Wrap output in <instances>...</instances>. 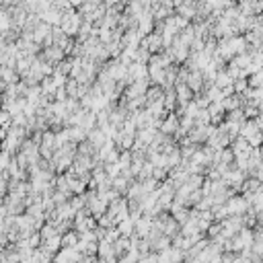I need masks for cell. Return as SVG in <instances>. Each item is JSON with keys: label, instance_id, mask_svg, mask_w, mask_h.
Here are the masks:
<instances>
[{"label": "cell", "instance_id": "17", "mask_svg": "<svg viewBox=\"0 0 263 263\" xmlns=\"http://www.w3.org/2000/svg\"><path fill=\"white\" fill-rule=\"evenodd\" d=\"M249 86H263V68H259V70H255L253 74H249Z\"/></svg>", "mask_w": 263, "mask_h": 263}, {"label": "cell", "instance_id": "9", "mask_svg": "<svg viewBox=\"0 0 263 263\" xmlns=\"http://www.w3.org/2000/svg\"><path fill=\"white\" fill-rule=\"evenodd\" d=\"M113 249H115V255H117V259L124 255L126 251H130L132 249V239L130 237H126V235H119L117 237V241L113 243Z\"/></svg>", "mask_w": 263, "mask_h": 263}, {"label": "cell", "instance_id": "21", "mask_svg": "<svg viewBox=\"0 0 263 263\" xmlns=\"http://www.w3.org/2000/svg\"><path fill=\"white\" fill-rule=\"evenodd\" d=\"M56 70H58V72H62V74H66V76H68V74H70V70H72V60H62V62H60V66H58Z\"/></svg>", "mask_w": 263, "mask_h": 263}, {"label": "cell", "instance_id": "11", "mask_svg": "<svg viewBox=\"0 0 263 263\" xmlns=\"http://www.w3.org/2000/svg\"><path fill=\"white\" fill-rule=\"evenodd\" d=\"M179 128V117L177 115H169L165 121H161V132L163 134H173V132H177Z\"/></svg>", "mask_w": 263, "mask_h": 263}, {"label": "cell", "instance_id": "3", "mask_svg": "<svg viewBox=\"0 0 263 263\" xmlns=\"http://www.w3.org/2000/svg\"><path fill=\"white\" fill-rule=\"evenodd\" d=\"M224 206H226V210H229V214H245L247 212V208L251 206L249 202H247V198H239V196H231L229 200L224 202Z\"/></svg>", "mask_w": 263, "mask_h": 263}, {"label": "cell", "instance_id": "15", "mask_svg": "<svg viewBox=\"0 0 263 263\" xmlns=\"http://www.w3.org/2000/svg\"><path fill=\"white\" fill-rule=\"evenodd\" d=\"M66 130H68L70 140H72V142H76V144H80L82 140L86 138V130L80 128V126H70V128H66Z\"/></svg>", "mask_w": 263, "mask_h": 263}, {"label": "cell", "instance_id": "14", "mask_svg": "<svg viewBox=\"0 0 263 263\" xmlns=\"http://www.w3.org/2000/svg\"><path fill=\"white\" fill-rule=\"evenodd\" d=\"M111 187L113 189H117L119 194H128V189H130V179L128 177H124V175H117V177H113L111 179Z\"/></svg>", "mask_w": 263, "mask_h": 263}, {"label": "cell", "instance_id": "12", "mask_svg": "<svg viewBox=\"0 0 263 263\" xmlns=\"http://www.w3.org/2000/svg\"><path fill=\"white\" fill-rule=\"evenodd\" d=\"M0 78L4 80V84H12L19 78V72H16L12 66H0Z\"/></svg>", "mask_w": 263, "mask_h": 263}, {"label": "cell", "instance_id": "16", "mask_svg": "<svg viewBox=\"0 0 263 263\" xmlns=\"http://www.w3.org/2000/svg\"><path fill=\"white\" fill-rule=\"evenodd\" d=\"M117 229H119V233L121 235H126V237H132L134 235V220L128 216V218H124L121 222H117Z\"/></svg>", "mask_w": 263, "mask_h": 263}, {"label": "cell", "instance_id": "2", "mask_svg": "<svg viewBox=\"0 0 263 263\" xmlns=\"http://www.w3.org/2000/svg\"><path fill=\"white\" fill-rule=\"evenodd\" d=\"M142 47H146L150 54H159V51L165 49V41H163V35L159 33H148V37L144 35L142 37Z\"/></svg>", "mask_w": 263, "mask_h": 263}, {"label": "cell", "instance_id": "20", "mask_svg": "<svg viewBox=\"0 0 263 263\" xmlns=\"http://www.w3.org/2000/svg\"><path fill=\"white\" fill-rule=\"evenodd\" d=\"M10 25V14L4 12V10H0V31H6Z\"/></svg>", "mask_w": 263, "mask_h": 263}, {"label": "cell", "instance_id": "24", "mask_svg": "<svg viewBox=\"0 0 263 263\" xmlns=\"http://www.w3.org/2000/svg\"><path fill=\"white\" fill-rule=\"evenodd\" d=\"M259 150H261V159H263V144H261V146H259Z\"/></svg>", "mask_w": 263, "mask_h": 263}, {"label": "cell", "instance_id": "19", "mask_svg": "<svg viewBox=\"0 0 263 263\" xmlns=\"http://www.w3.org/2000/svg\"><path fill=\"white\" fill-rule=\"evenodd\" d=\"M78 243V233H66L62 237V247H76Z\"/></svg>", "mask_w": 263, "mask_h": 263}, {"label": "cell", "instance_id": "23", "mask_svg": "<svg viewBox=\"0 0 263 263\" xmlns=\"http://www.w3.org/2000/svg\"><path fill=\"white\" fill-rule=\"evenodd\" d=\"M2 89H4V80H2V78H0V91H2Z\"/></svg>", "mask_w": 263, "mask_h": 263}, {"label": "cell", "instance_id": "6", "mask_svg": "<svg viewBox=\"0 0 263 263\" xmlns=\"http://www.w3.org/2000/svg\"><path fill=\"white\" fill-rule=\"evenodd\" d=\"M64 56H66V51H64L60 45H56V43L47 45V47H45V51H43V58H45L47 62H62V60H64Z\"/></svg>", "mask_w": 263, "mask_h": 263}, {"label": "cell", "instance_id": "7", "mask_svg": "<svg viewBox=\"0 0 263 263\" xmlns=\"http://www.w3.org/2000/svg\"><path fill=\"white\" fill-rule=\"evenodd\" d=\"M261 189V181L255 177V175H249L247 179L243 181V185H241V191L245 196H251V194H255V191H259Z\"/></svg>", "mask_w": 263, "mask_h": 263}, {"label": "cell", "instance_id": "1", "mask_svg": "<svg viewBox=\"0 0 263 263\" xmlns=\"http://www.w3.org/2000/svg\"><path fill=\"white\" fill-rule=\"evenodd\" d=\"M107 214L113 218V222L117 224V222H121L124 218H128L130 216V208H128V202L126 200H113L109 206H107Z\"/></svg>", "mask_w": 263, "mask_h": 263}, {"label": "cell", "instance_id": "18", "mask_svg": "<svg viewBox=\"0 0 263 263\" xmlns=\"http://www.w3.org/2000/svg\"><path fill=\"white\" fill-rule=\"evenodd\" d=\"M233 89H235V93L245 95V93L249 91V82H247V78H237V80L233 82Z\"/></svg>", "mask_w": 263, "mask_h": 263}, {"label": "cell", "instance_id": "13", "mask_svg": "<svg viewBox=\"0 0 263 263\" xmlns=\"http://www.w3.org/2000/svg\"><path fill=\"white\" fill-rule=\"evenodd\" d=\"M233 78H231V74L226 72V70H220V72L216 74V78H214V84L218 86V89H231L233 86Z\"/></svg>", "mask_w": 263, "mask_h": 263}, {"label": "cell", "instance_id": "22", "mask_svg": "<svg viewBox=\"0 0 263 263\" xmlns=\"http://www.w3.org/2000/svg\"><path fill=\"white\" fill-rule=\"evenodd\" d=\"M6 187H8V181H6V175H2V173H0V196H2V194H4V191H6Z\"/></svg>", "mask_w": 263, "mask_h": 263}, {"label": "cell", "instance_id": "5", "mask_svg": "<svg viewBox=\"0 0 263 263\" xmlns=\"http://www.w3.org/2000/svg\"><path fill=\"white\" fill-rule=\"evenodd\" d=\"M175 95H177L179 109H183L185 105H187L191 99H194V91H191L185 82H175Z\"/></svg>", "mask_w": 263, "mask_h": 263}, {"label": "cell", "instance_id": "4", "mask_svg": "<svg viewBox=\"0 0 263 263\" xmlns=\"http://www.w3.org/2000/svg\"><path fill=\"white\" fill-rule=\"evenodd\" d=\"M185 84H187L194 93H202V91H204V84H206L204 72H202V70H189V74H187V78H185Z\"/></svg>", "mask_w": 263, "mask_h": 263}, {"label": "cell", "instance_id": "10", "mask_svg": "<svg viewBox=\"0 0 263 263\" xmlns=\"http://www.w3.org/2000/svg\"><path fill=\"white\" fill-rule=\"evenodd\" d=\"M208 113H210V121L212 124H220V121L224 119V107H222V103H210L208 105Z\"/></svg>", "mask_w": 263, "mask_h": 263}, {"label": "cell", "instance_id": "8", "mask_svg": "<svg viewBox=\"0 0 263 263\" xmlns=\"http://www.w3.org/2000/svg\"><path fill=\"white\" fill-rule=\"evenodd\" d=\"M39 16H41V21L47 23V25H60V21H62V12L58 8H54V6H49L47 10H43Z\"/></svg>", "mask_w": 263, "mask_h": 263}, {"label": "cell", "instance_id": "25", "mask_svg": "<svg viewBox=\"0 0 263 263\" xmlns=\"http://www.w3.org/2000/svg\"><path fill=\"white\" fill-rule=\"evenodd\" d=\"M2 4H4V0H0V6H2Z\"/></svg>", "mask_w": 263, "mask_h": 263}]
</instances>
